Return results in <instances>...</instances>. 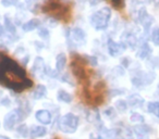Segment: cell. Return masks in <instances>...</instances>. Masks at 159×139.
I'll list each match as a JSON object with an SVG mask.
<instances>
[{
  "label": "cell",
  "mask_w": 159,
  "mask_h": 139,
  "mask_svg": "<svg viewBox=\"0 0 159 139\" xmlns=\"http://www.w3.org/2000/svg\"><path fill=\"white\" fill-rule=\"evenodd\" d=\"M124 40H125V42L124 44L126 45V47H130V48L134 49L135 47H136V45L139 44V40H137L136 36H135V34L133 33H124Z\"/></svg>",
  "instance_id": "14"
},
{
  "label": "cell",
  "mask_w": 159,
  "mask_h": 139,
  "mask_svg": "<svg viewBox=\"0 0 159 139\" xmlns=\"http://www.w3.org/2000/svg\"><path fill=\"white\" fill-rule=\"evenodd\" d=\"M128 103H129V106H133V108H141L144 103V99L139 97V95H132L129 98Z\"/></svg>",
  "instance_id": "17"
},
{
  "label": "cell",
  "mask_w": 159,
  "mask_h": 139,
  "mask_svg": "<svg viewBox=\"0 0 159 139\" xmlns=\"http://www.w3.org/2000/svg\"><path fill=\"white\" fill-rule=\"evenodd\" d=\"M5 28H6V31L9 34H11V35H14L16 32V25H14V23L11 21V19H9L8 16L5 18Z\"/></svg>",
  "instance_id": "19"
},
{
  "label": "cell",
  "mask_w": 159,
  "mask_h": 139,
  "mask_svg": "<svg viewBox=\"0 0 159 139\" xmlns=\"http://www.w3.org/2000/svg\"><path fill=\"white\" fill-rule=\"evenodd\" d=\"M58 73H59V72H58L57 70H50V68L47 67V75H49L50 77H53V78L58 77Z\"/></svg>",
  "instance_id": "30"
},
{
  "label": "cell",
  "mask_w": 159,
  "mask_h": 139,
  "mask_svg": "<svg viewBox=\"0 0 159 139\" xmlns=\"http://www.w3.org/2000/svg\"><path fill=\"white\" fill-rule=\"evenodd\" d=\"M47 134V129L44 126H32L31 129H30V136L31 138L36 139L40 138V137H44Z\"/></svg>",
  "instance_id": "11"
},
{
  "label": "cell",
  "mask_w": 159,
  "mask_h": 139,
  "mask_svg": "<svg viewBox=\"0 0 159 139\" xmlns=\"http://www.w3.org/2000/svg\"><path fill=\"white\" fill-rule=\"evenodd\" d=\"M38 35H39L40 38H43V40H48L49 37H50V34H49L48 29L44 28V27L38 31Z\"/></svg>",
  "instance_id": "26"
},
{
  "label": "cell",
  "mask_w": 159,
  "mask_h": 139,
  "mask_svg": "<svg viewBox=\"0 0 159 139\" xmlns=\"http://www.w3.org/2000/svg\"><path fill=\"white\" fill-rule=\"evenodd\" d=\"M33 74L38 77H44L45 75L47 74V66L45 65L44 59L42 57H37L35 58V61H34L33 64Z\"/></svg>",
  "instance_id": "7"
},
{
  "label": "cell",
  "mask_w": 159,
  "mask_h": 139,
  "mask_svg": "<svg viewBox=\"0 0 159 139\" xmlns=\"http://www.w3.org/2000/svg\"><path fill=\"white\" fill-rule=\"evenodd\" d=\"M1 96H2V91L0 90V101H1Z\"/></svg>",
  "instance_id": "36"
},
{
  "label": "cell",
  "mask_w": 159,
  "mask_h": 139,
  "mask_svg": "<svg viewBox=\"0 0 159 139\" xmlns=\"http://www.w3.org/2000/svg\"><path fill=\"white\" fill-rule=\"evenodd\" d=\"M19 2V0H1V5L5 7H12Z\"/></svg>",
  "instance_id": "28"
},
{
  "label": "cell",
  "mask_w": 159,
  "mask_h": 139,
  "mask_svg": "<svg viewBox=\"0 0 159 139\" xmlns=\"http://www.w3.org/2000/svg\"><path fill=\"white\" fill-rule=\"evenodd\" d=\"M77 126H79V117L73 113H66L60 119L59 129L63 132L73 134L76 130Z\"/></svg>",
  "instance_id": "2"
},
{
  "label": "cell",
  "mask_w": 159,
  "mask_h": 139,
  "mask_svg": "<svg viewBox=\"0 0 159 139\" xmlns=\"http://www.w3.org/2000/svg\"><path fill=\"white\" fill-rule=\"evenodd\" d=\"M35 117L43 125H48L51 123V114L48 110H38L35 113Z\"/></svg>",
  "instance_id": "9"
},
{
  "label": "cell",
  "mask_w": 159,
  "mask_h": 139,
  "mask_svg": "<svg viewBox=\"0 0 159 139\" xmlns=\"http://www.w3.org/2000/svg\"><path fill=\"white\" fill-rule=\"evenodd\" d=\"M139 21L141 22V24L143 25L144 32L146 34L149 33L150 27H152V23H154V18L152 15H149L147 12V10L145 8H142L139 11Z\"/></svg>",
  "instance_id": "5"
},
{
  "label": "cell",
  "mask_w": 159,
  "mask_h": 139,
  "mask_svg": "<svg viewBox=\"0 0 159 139\" xmlns=\"http://www.w3.org/2000/svg\"><path fill=\"white\" fill-rule=\"evenodd\" d=\"M131 121L134 122V123H139V124H143L144 121H145V119H144V116L142 114H139V113H132V115H131Z\"/></svg>",
  "instance_id": "23"
},
{
  "label": "cell",
  "mask_w": 159,
  "mask_h": 139,
  "mask_svg": "<svg viewBox=\"0 0 159 139\" xmlns=\"http://www.w3.org/2000/svg\"><path fill=\"white\" fill-rule=\"evenodd\" d=\"M66 64V55L64 53H59L56 58V70L61 72Z\"/></svg>",
  "instance_id": "16"
},
{
  "label": "cell",
  "mask_w": 159,
  "mask_h": 139,
  "mask_svg": "<svg viewBox=\"0 0 159 139\" xmlns=\"http://www.w3.org/2000/svg\"><path fill=\"white\" fill-rule=\"evenodd\" d=\"M113 72H115L117 75H123L124 74V67L123 66H121V65H119V66H116L115 68H113Z\"/></svg>",
  "instance_id": "29"
},
{
  "label": "cell",
  "mask_w": 159,
  "mask_h": 139,
  "mask_svg": "<svg viewBox=\"0 0 159 139\" xmlns=\"http://www.w3.org/2000/svg\"><path fill=\"white\" fill-rule=\"evenodd\" d=\"M121 64L123 67H128V66L130 65V59H129V58H122Z\"/></svg>",
  "instance_id": "31"
},
{
  "label": "cell",
  "mask_w": 159,
  "mask_h": 139,
  "mask_svg": "<svg viewBox=\"0 0 159 139\" xmlns=\"http://www.w3.org/2000/svg\"><path fill=\"white\" fill-rule=\"evenodd\" d=\"M71 37H72L74 42L83 45L85 42V40H86V33L81 27H74L71 31Z\"/></svg>",
  "instance_id": "8"
},
{
  "label": "cell",
  "mask_w": 159,
  "mask_h": 139,
  "mask_svg": "<svg viewBox=\"0 0 159 139\" xmlns=\"http://www.w3.org/2000/svg\"><path fill=\"white\" fill-rule=\"evenodd\" d=\"M147 110L149 113H152L157 117H159V102H149L147 104Z\"/></svg>",
  "instance_id": "20"
},
{
  "label": "cell",
  "mask_w": 159,
  "mask_h": 139,
  "mask_svg": "<svg viewBox=\"0 0 159 139\" xmlns=\"http://www.w3.org/2000/svg\"><path fill=\"white\" fill-rule=\"evenodd\" d=\"M0 103L1 104H3L5 106H10V100L8 99V98H3L1 101H0Z\"/></svg>",
  "instance_id": "32"
},
{
  "label": "cell",
  "mask_w": 159,
  "mask_h": 139,
  "mask_svg": "<svg viewBox=\"0 0 159 139\" xmlns=\"http://www.w3.org/2000/svg\"><path fill=\"white\" fill-rule=\"evenodd\" d=\"M116 108H117V110L120 111V112H125L129 108V103L125 100L120 99V100H118V101H116Z\"/></svg>",
  "instance_id": "22"
},
{
  "label": "cell",
  "mask_w": 159,
  "mask_h": 139,
  "mask_svg": "<svg viewBox=\"0 0 159 139\" xmlns=\"http://www.w3.org/2000/svg\"><path fill=\"white\" fill-rule=\"evenodd\" d=\"M40 20H38V19L34 18V19H31L30 21H27V22H25L24 24L22 25V29L24 32H32L34 31V29L38 28V26H40Z\"/></svg>",
  "instance_id": "13"
},
{
  "label": "cell",
  "mask_w": 159,
  "mask_h": 139,
  "mask_svg": "<svg viewBox=\"0 0 159 139\" xmlns=\"http://www.w3.org/2000/svg\"><path fill=\"white\" fill-rule=\"evenodd\" d=\"M111 18V10L109 8H102V9L97 10L91 15V24L97 31H102L107 28L109 24V21Z\"/></svg>",
  "instance_id": "1"
},
{
  "label": "cell",
  "mask_w": 159,
  "mask_h": 139,
  "mask_svg": "<svg viewBox=\"0 0 159 139\" xmlns=\"http://www.w3.org/2000/svg\"><path fill=\"white\" fill-rule=\"evenodd\" d=\"M16 130H18V132L22 137H27V136H29V134H30L29 128H27V126L25 125V124H22V125H20Z\"/></svg>",
  "instance_id": "25"
},
{
  "label": "cell",
  "mask_w": 159,
  "mask_h": 139,
  "mask_svg": "<svg viewBox=\"0 0 159 139\" xmlns=\"http://www.w3.org/2000/svg\"><path fill=\"white\" fill-rule=\"evenodd\" d=\"M139 139H147V138H145V137H142V138H139Z\"/></svg>",
  "instance_id": "37"
},
{
  "label": "cell",
  "mask_w": 159,
  "mask_h": 139,
  "mask_svg": "<svg viewBox=\"0 0 159 139\" xmlns=\"http://www.w3.org/2000/svg\"><path fill=\"white\" fill-rule=\"evenodd\" d=\"M12 35H7L6 28L0 24V42H11L12 41Z\"/></svg>",
  "instance_id": "21"
},
{
  "label": "cell",
  "mask_w": 159,
  "mask_h": 139,
  "mask_svg": "<svg viewBox=\"0 0 159 139\" xmlns=\"http://www.w3.org/2000/svg\"><path fill=\"white\" fill-rule=\"evenodd\" d=\"M125 49H126V45L124 42L122 41L117 42L112 39L108 40V51H109V54L112 55V57L120 55Z\"/></svg>",
  "instance_id": "6"
},
{
  "label": "cell",
  "mask_w": 159,
  "mask_h": 139,
  "mask_svg": "<svg viewBox=\"0 0 159 139\" xmlns=\"http://www.w3.org/2000/svg\"><path fill=\"white\" fill-rule=\"evenodd\" d=\"M89 139H102V137H100V136H94V135H92V136L89 137Z\"/></svg>",
  "instance_id": "34"
},
{
  "label": "cell",
  "mask_w": 159,
  "mask_h": 139,
  "mask_svg": "<svg viewBox=\"0 0 159 139\" xmlns=\"http://www.w3.org/2000/svg\"><path fill=\"white\" fill-rule=\"evenodd\" d=\"M47 95V88L44 86V85H38L33 91V96L32 97L34 98L35 100H39L42 98L46 97Z\"/></svg>",
  "instance_id": "15"
},
{
  "label": "cell",
  "mask_w": 159,
  "mask_h": 139,
  "mask_svg": "<svg viewBox=\"0 0 159 139\" xmlns=\"http://www.w3.org/2000/svg\"><path fill=\"white\" fill-rule=\"evenodd\" d=\"M100 1H102V0H89V3H91V6H96V5H98Z\"/></svg>",
  "instance_id": "33"
},
{
  "label": "cell",
  "mask_w": 159,
  "mask_h": 139,
  "mask_svg": "<svg viewBox=\"0 0 159 139\" xmlns=\"http://www.w3.org/2000/svg\"><path fill=\"white\" fill-rule=\"evenodd\" d=\"M105 115H106L107 117H109V119H112V117H116V111L113 108H107L106 110H105Z\"/></svg>",
  "instance_id": "27"
},
{
  "label": "cell",
  "mask_w": 159,
  "mask_h": 139,
  "mask_svg": "<svg viewBox=\"0 0 159 139\" xmlns=\"http://www.w3.org/2000/svg\"><path fill=\"white\" fill-rule=\"evenodd\" d=\"M26 116H27V114L24 112V111H22L20 108L16 109V110L9 112L5 116L3 126H5V128L8 130L13 129L14 126H16L19 122H21L22 119H24V117H26Z\"/></svg>",
  "instance_id": "3"
},
{
  "label": "cell",
  "mask_w": 159,
  "mask_h": 139,
  "mask_svg": "<svg viewBox=\"0 0 159 139\" xmlns=\"http://www.w3.org/2000/svg\"><path fill=\"white\" fill-rule=\"evenodd\" d=\"M155 77H156L155 72H139L136 75L133 76L131 82L135 87H143L152 84Z\"/></svg>",
  "instance_id": "4"
},
{
  "label": "cell",
  "mask_w": 159,
  "mask_h": 139,
  "mask_svg": "<svg viewBox=\"0 0 159 139\" xmlns=\"http://www.w3.org/2000/svg\"><path fill=\"white\" fill-rule=\"evenodd\" d=\"M152 48L148 45L147 41H143L141 45H139V51H137V57L141 58V59H147L148 57L152 53Z\"/></svg>",
  "instance_id": "10"
},
{
  "label": "cell",
  "mask_w": 159,
  "mask_h": 139,
  "mask_svg": "<svg viewBox=\"0 0 159 139\" xmlns=\"http://www.w3.org/2000/svg\"><path fill=\"white\" fill-rule=\"evenodd\" d=\"M0 139H10V138H9V137L3 136V135H2V136H0Z\"/></svg>",
  "instance_id": "35"
},
{
  "label": "cell",
  "mask_w": 159,
  "mask_h": 139,
  "mask_svg": "<svg viewBox=\"0 0 159 139\" xmlns=\"http://www.w3.org/2000/svg\"><path fill=\"white\" fill-rule=\"evenodd\" d=\"M55 139H59V138H55Z\"/></svg>",
  "instance_id": "38"
},
{
  "label": "cell",
  "mask_w": 159,
  "mask_h": 139,
  "mask_svg": "<svg viewBox=\"0 0 159 139\" xmlns=\"http://www.w3.org/2000/svg\"><path fill=\"white\" fill-rule=\"evenodd\" d=\"M58 100L61 102H66V103H70L72 102L73 100V97L71 93H66V90H59L58 91Z\"/></svg>",
  "instance_id": "18"
},
{
  "label": "cell",
  "mask_w": 159,
  "mask_h": 139,
  "mask_svg": "<svg viewBox=\"0 0 159 139\" xmlns=\"http://www.w3.org/2000/svg\"><path fill=\"white\" fill-rule=\"evenodd\" d=\"M150 38H152V41L154 42L156 46L159 47V27H156V28L152 32Z\"/></svg>",
  "instance_id": "24"
},
{
  "label": "cell",
  "mask_w": 159,
  "mask_h": 139,
  "mask_svg": "<svg viewBox=\"0 0 159 139\" xmlns=\"http://www.w3.org/2000/svg\"><path fill=\"white\" fill-rule=\"evenodd\" d=\"M133 132L135 135H137L139 137H145L146 135H148L150 132V127L146 124H139V125H135L133 127Z\"/></svg>",
  "instance_id": "12"
}]
</instances>
